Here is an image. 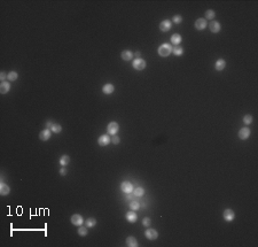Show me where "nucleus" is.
Masks as SVG:
<instances>
[{"label": "nucleus", "instance_id": "31", "mask_svg": "<svg viewBox=\"0 0 258 247\" xmlns=\"http://www.w3.org/2000/svg\"><path fill=\"white\" fill-rule=\"evenodd\" d=\"M251 122H252V115L248 114V115H244V116H243V123L245 124V125L251 124Z\"/></svg>", "mask_w": 258, "mask_h": 247}, {"label": "nucleus", "instance_id": "18", "mask_svg": "<svg viewBox=\"0 0 258 247\" xmlns=\"http://www.w3.org/2000/svg\"><path fill=\"white\" fill-rule=\"evenodd\" d=\"M126 246L129 247H138L139 246V244H138V241H137V239L134 238V237H132V236H130L126 238Z\"/></svg>", "mask_w": 258, "mask_h": 247}, {"label": "nucleus", "instance_id": "33", "mask_svg": "<svg viewBox=\"0 0 258 247\" xmlns=\"http://www.w3.org/2000/svg\"><path fill=\"white\" fill-rule=\"evenodd\" d=\"M150 224H151V221H150V218H148V217H145L144 219H142V225L146 227V228H149L150 227Z\"/></svg>", "mask_w": 258, "mask_h": 247}, {"label": "nucleus", "instance_id": "37", "mask_svg": "<svg viewBox=\"0 0 258 247\" xmlns=\"http://www.w3.org/2000/svg\"><path fill=\"white\" fill-rule=\"evenodd\" d=\"M53 124H54V122H52V121H48V122L46 123V126H47V129H50Z\"/></svg>", "mask_w": 258, "mask_h": 247}, {"label": "nucleus", "instance_id": "5", "mask_svg": "<svg viewBox=\"0 0 258 247\" xmlns=\"http://www.w3.org/2000/svg\"><path fill=\"white\" fill-rule=\"evenodd\" d=\"M70 221H71V223L74 224V225H76V227H81L83 225V223H84V218L81 215L79 214H74L71 218H70Z\"/></svg>", "mask_w": 258, "mask_h": 247}, {"label": "nucleus", "instance_id": "26", "mask_svg": "<svg viewBox=\"0 0 258 247\" xmlns=\"http://www.w3.org/2000/svg\"><path fill=\"white\" fill-rule=\"evenodd\" d=\"M69 162H70V156L69 155H62L61 157H60V164L61 166H67V164H69Z\"/></svg>", "mask_w": 258, "mask_h": 247}, {"label": "nucleus", "instance_id": "35", "mask_svg": "<svg viewBox=\"0 0 258 247\" xmlns=\"http://www.w3.org/2000/svg\"><path fill=\"white\" fill-rule=\"evenodd\" d=\"M7 75H8V74H6V73L1 71V73H0V79H1L2 82H5V79L7 78Z\"/></svg>", "mask_w": 258, "mask_h": 247}, {"label": "nucleus", "instance_id": "15", "mask_svg": "<svg viewBox=\"0 0 258 247\" xmlns=\"http://www.w3.org/2000/svg\"><path fill=\"white\" fill-rule=\"evenodd\" d=\"M225 67H226V61L224 60V59H219V60H217L216 63H215V69L218 70V71L224 70Z\"/></svg>", "mask_w": 258, "mask_h": 247}, {"label": "nucleus", "instance_id": "12", "mask_svg": "<svg viewBox=\"0 0 258 247\" xmlns=\"http://www.w3.org/2000/svg\"><path fill=\"white\" fill-rule=\"evenodd\" d=\"M224 219L227 222H232L234 218H235V213L232 210V209H225L224 210V214H223Z\"/></svg>", "mask_w": 258, "mask_h": 247}, {"label": "nucleus", "instance_id": "14", "mask_svg": "<svg viewBox=\"0 0 258 247\" xmlns=\"http://www.w3.org/2000/svg\"><path fill=\"white\" fill-rule=\"evenodd\" d=\"M11 90V84L9 82H1V85H0V93L1 94H6V93L9 92Z\"/></svg>", "mask_w": 258, "mask_h": 247}, {"label": "nucleus", "instance_id": "20", "mask_svg": "<svg viewBox=\"0 0 258 247\" xmlns=\"http://www.w3.org/2000/svg\"><path fill=\"white\" fill-rule=\"evenodd\" d=\"M114 91H115V86H114L113 84H106V85H103V88H102V92L104 93V94H111Z\"/></svg>", "mask_w": 258, "mask_h": 247}, {"label": "nucleus", "instance_id": "4", "mask_svg": "<svg viewBox=\"0 0 258 247\" xmlns=\"http://www.w3.org/2000/svg\"><path fill=\"white\" fill-rule=\"evenodd\" d=\"M145 236L148 240H155V239L158 238V232L156 231L155 229H150V228H148L145 232Z\"/></svg>", "mask_w": 258, "mask_h": 247}, {"label": "nucleus", "instance_id": "11", "mask_svg": "<svg viewBox=\"0 0 258 247\" xmlns=\"http://www.w3.org/2000/svg\"><path fill=\"white\" fill-rule=\"evenodd\" d=\"M172 27V22L170 20H164L160 23V30L163 32H168Z\"/></svg>", "mask_w": 258, "mask_h": 247}, {"label": "nucleus", "instance_id": "10", "mask_svg": "<svg viewBox=\"0 0 258 247\" xmlns=\"http://www.w3.org/2000/svg\"><path fill=\"white\" fill-rule=\"evenodd\" d=\"M250 133H251L250 129L244 126V128L240 129V131H239V138L242 139V140H245V139H248L250 137Z\"/></svg>", "mask_w": 258, "mask_h": 247}, {"label": "nucleus", "instance_id": "23", "mask_svg": "<svg viewBox=\"0 0 258 247\" xmlns=\"http://www.w3.org/2000/svg\"><path fill=\"white\" fill-rule=\"evenodd\" d=\"M133 194L135 195V197H142L144 194H145V188L144 187H141V186H138V187H135V188H133Z\"/></svg>", "mask_w": 258, "mask_h": 247}, {"label": "nucleus", "instance_id": "19", "mask_svg": "<svg viewBox=\"0 0 258 247\" xmlns=\"http://www.w3.org/2000/svg\"><path fill=\"white\" fill-rule=\"evenodd\" d=\"M9 192H11V188L7 184H5V183L0 184V194L1 195H8Z\"/></svg>", "mask_w": 258, "mask_h": 247}, {"label": "nucleus", "instance_id": "21", "mask_svg": "<svg viewBox=\"0 0 258 247\" xmlns=\"http://www.w3.org/2000/svg\"><path fill=\"white\" fill-rule=\"evenodd\" d=\"M171 43L175 45V46H178L180 43H181V36L178 35V33H173L171 36Z\"/></svg>", "mask_w": 258, "mask_h": 247}, {"label": "nucleus", "instance_id": "34", "mask_svg": "<svg viewBox=\"0 0 258 247\" xmlns=\"http://www.w3.org/2000/svg\"><path fill=\"white\" fill-rule=\"evenodd\" d=\"M119 141H121V138L117 136V135H115V136H111V143L115 144V145H117V144H119Z\"/></svg>", "mask_w": 258, "mask_h": 247}, {"label": "nucleus", "instance_id": "13", "mask_svg": "<svg viewBox=\"0 0 258 247\" xmlns=\"http://www.w3.org/2000/svg\"><path fill=\"white\" fill-rule=\"evenodd\" d=\"M52 136V130L50 129H45L39 133V139L43 141H47Z\"/></svg>", "mask_w": 258, "mask_h": 247}, {"label": "nucleus", "instance_id": "38", "mask_svg": "<svg viewBox=\"0 0 258 247\" xmlns=\"http://www.w3.org/2000/svg\"><path fill=\"white\" fill-rule=\"evenodd\" d=\"M137 58H140V55H141V53L140 52H135V54H134Z\"/></svg>", "mask_w": 258, "mask_h": 247}, {"label": "nucleus", "instance_id": "25", "mask_svg": "<svg viewBox=\"0 0 258 247\" xmlns=\"http://www.w3.org/2000/svg\"><path fill=\"white\" fill-rule=\"evenodd\" d=\"M50 130H52V132H53V133H60V132L62 131V126H61V124L54 123L53 125H52Z\"/></svg>", "mask_w": 258, "mask_h": 247}, {"label": "nucleus", "instance_id": "24", "mask_svg": "<svg viewBox=\"0 0 258 247\" xmlns=\"http://www.w3.org/2000/svg\"><path fill=\"white\" fill-rule=\"evenodd\" d=\"M172 53L176 55V56H180V55H182V53H184V48L181 46H175L172 47Z\"/></svg>", "mask_w": 258, "mask_h": 247}, {"label": "nucleus", "instance_id": "30", "mask_svg": "<svg viewBox=\"0 0 258 247\" xmlns=\"http://www.w3.org/2000/svg\"><path fill=\"white\" fill-rule=\"evenodd\" d=\"M78 234L81 236V237H85V236H87V233H88V231H87V227H79L78 228Z\"/></svg>", "mask_w": 258, "mask_h": 247}, {"label": "nucleus", "instance_id": "16", "mask_svg": "<svg viewBox=\"0 0 258 247\" xmlns=\"http://www.w3.org/2000/svg\"><path fill=\"white\" fill-rule=\"evenodd\" d=\"M125 217H126V221L130 222V223H134V222L138 219V216H137V214L134 213V210H130V212H128L126 215H125Z\"/></svg>", "mask_w": 258, "mask_h": 247}, {"label": "nucleus", "instance_id": "2", "mask_svg": "<svg viewBox=\"0 0 258 247\" xmlns=\"http://www.w3.org/2000/svg\"><path fill=\"white\" fill-rule=\"evenodd\" d=\"M132 66L135 70H144L146 68V61L141 58H137L135 60H133Z\"/></svg>", "mask_w": 258, "mask_h": 247}, {"label": "nucleus", "instance_id": "8", "mask_svg": "<svg viewBox=\"0 0 258 247\" xmlns=\"http://www.w3.org/2000/svg\"><path fill=\"white\" fill-rule=\"evenodd\" d=\"M121 188H122V191L123 192H125V193H128V194H131L132 192H133V185L130 183L129 181H125V182H123L122 184H121Z\"/></svg>", "mask_w": 258, "mask_h": 247}, {"label": "nucleus", "instance_id": "3", "mask_svg": "<svg viewBox=\"0 0 258 247\" xmlns=\"http://www.w3.org/2000/svg\"><path fill=\"white\" fill-rule=\"evenodd\" d=\"M119 130V125L117 122H110L107 126V132L109 136H115Z\"/></svg>", "mask_w": 258, "mask_h": 247}, {"label": "nucleus", "instance_id": "7", "mask_svg": "<svg viewBox=\"0 0 258 247\" xmlns=\"http://www.w3.org/2000/svg\"><path fill=\"white\" fill-rule=\"evenodd\" d=\"M208 27V22L205 18H197L195 21V28L197 30H204Z\"/></svg>", "mask_w": 258, "mask_h": 247}, {"label": "nucleus", "instance_id": "6", "mask_svg": "<svg viewBox=\"0 0 258 247\" xmlns=\"http://www.w3.org/2000/svg\"><path fill=\"white\" fill-rule=\"evenodd\" d=\"M110 143H111V138H110L109 135H102L101 137H99V139H97V144L100 146H107Z\"/></svg>", "mask_w": 258, "mask_h": 247}, {"label": "nucleus", "instance_id": "28", "mask_svg": "<svg viewBox=\"0 0 258 247\" xmlns=\"http://www.w3.org/2000/svg\"><path fill=\"white\" fill-rule=\"evenodd\" d=\"M17 77H18V74H17L16 71H11V73H8V75H7V79L11 80V82L16 80Z\"/></svg>", "mask_w": 258, "mask_h": 247}, {"label": "nucleus", "instance_id": "22", "mask_svg": "<svg viewBox=\"0 0 258 247\" xmlns=\"http://www.w3.org/2000/svg\"><path fill=\"white\" fill-rule=\"evenodd\" d=\"M97 225V219L94 218V217H88V218H86V221H85V227H87V228H93V227H95Z\"/></svg>", "mask_w": 258, "mask_h": 247}, {"label": "nucleus", "instance_id": "27", "mask_svg": "<svg viewBox=\"0 0 258 247\" xmlns=\"http://www.w3.org/2000/svg\"><path fill=\"white\" fill-rule=\"evenodd\" d=\"M140 208V203L138 202V201H135V200H132V201H130V209L131 210H138Z\"/></svg>", "mask_w": 258, "mask_h": 247}, {"label": "nucleus", "instance_id": "9", "mask_svg": "<svg viewBox=\"0 0 258 247\" xmlns=\"http://www.w3.org/2000/svg\"><path fill=\"white\" fill-rule=\"evenodd\" d=\"M208 25H209L210 31L213 32V33L219 32L220 29H222V25H220V23H219L218 21H211L210 23H208Z\"/></svg>", "mask_w": 258, "mask_h": 247}, {"label": "nucleus", "instance_id": "17", "mask_svg": "<svg viewBox=\"0 0 258 247\" xmlns=\"http://www.w3.org/2000/svg\"><path fill=\"white\" fill-rule=\"evenodd\" d=\"M121 56H122V59L124 60V61H130V60H132V58H133V53L129 51V49H125V51H123L122 53H121Z\"/></svg>", "mask_w": 258, "mask_h": 247}, {"label": "nucleus", "instance_id": "32", "mask_svg": "<svg viewBox=\"0 0 258 247\" xmlns=\"http://www.w3.org/2000/svg\"><path fill=\"white\" fill-rule=\"evenodd\" d=\"M172 21H173V23L179 24V23H181V22H182V16H181V15H175V16H173V18H172Z\"/></svg>", "mask_w": 258, "mask_h": 247}, {"label": "nucleus", "instance_id": "36", "mask_svg": "<svg viewBox=\"0 0 258 247\" xmlns=\"http://www.w3.org/2000/svg\"><path fill=\"white\" fill-rule=\"evenodd\" d=\"M67 172H68V171H67V169H65V168L60 169V175H61V176H65V175H67Z\"/></svg>", "mask_w": 258, "mask_h": 247}, {"label": "nucleus", "instance_id": "1", "mask_svg": "<svg viewBox=\"0 0 258 247\" xmlns=\"http://www.w3.org/2000/svg\"><path fill=\"white\" fill-rule=\"evenodd\" d=\"M158 54L163 56V58H166V56H169L171 53H172V46L170 45V44H166V43H164V44H162L161 46L158 47Z\"/></svg>", "mask_w": 258, "mask_h": 247}, {"label": "nucleus", "instance_id": "29", "mask_svg": "<svg viewBox=\"0 0 258 247\" xmlns=\"http://www.w3.org/2000/svg\"><path fill=\"white\" fill-rule=\"evenodd\" d=\"M215 16H216V13H215V11H212V9H209V11L205 12V20H211V21H213Z\"/></svg>", "mask_w": 258, "mask_h": 247}]
</instances>
